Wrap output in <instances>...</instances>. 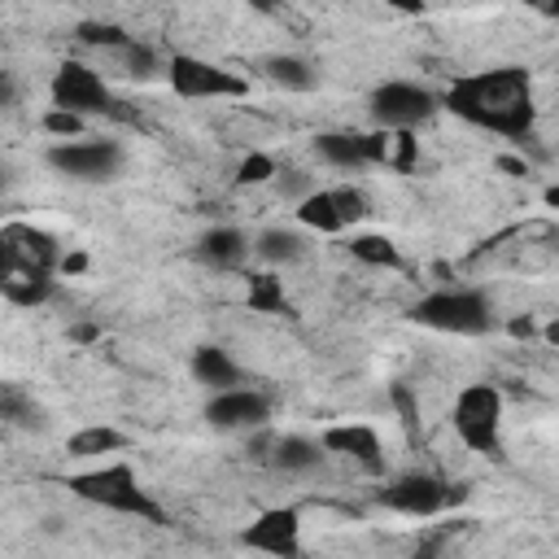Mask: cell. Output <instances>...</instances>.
<instances>
[{
	"instance_id": "obj_5",
	"label": "cell",
	"mask_w": 559,
	"mask_h": 559,
	"mask_svg": "<svg viewBox=\"0 0 559 559\" xmlns=\"http://www.w3.org/2000/svg\"><path fill=\"white\" fill-rule=\"evenodd\" d=\"M502 393L498 384H463L459 397H454V411H450V424L459 432V441L485 459H502Z\"/></svg>"
},
{
	"instance_id": "obj_6",
	"label": "cell",
	"mask_w": 559,
	"mask_h": 559,
	"mask_svg": "<svg viewBox=\"0 0 559 559\" xmlns=\"http://www.w3.org/2000/svg\"><path fill=\"white\" fill-rule=\"evenodd\" d=\"M463 498H467V485H450V480H441L432 472H397L376 493L380 507H389L397 515H411V520H432V515L450 511Z\"/></svg>"
},
{
	"instance_id": "obj_16",
	"label": "cell",
	"mask_w": 559,
	"mask_h": 559,
	"mask_svg": "<svg viewBox=\"0 0 559 559\" xmlns=\"http://www.w3.org/2000/svg\"><path fill=\"white\" fill-rule=\"evenodd\" d=\"M271 467L288 472V476H301V472H314L328 463V450L319 445V437H306V432H284V437H271V454H266Z\"/></svg>"
},
{
	"instance_id": "obj_20",
	"label": "cell",
	"mask_w": 559,
	"mask_h": 559,
	"mask_svg": "<svg viewBox=\"0 0 559 559\" xmlns=\"http://www.w3.org/2000/svg\"><path fill=\"white\" fill-rule=\"evenodd\" d=\"M245 306L249 310H258V314H297V306L288 301V293H284V280L275 275V271H253V275H245Z\"/></svg>"
},
{
	"instance_id": "obj_19",
	"label": "cell",
	"mask_w": 559,
	"mask_h": 559,
	"mask_svg": "<svg viewBox=\"0 0 559 559\" xmlns=\"http://www.w3.org/2000/svg\"><path fill=\"white\" fill-rule=\"evenodd\" d=\"M127 445H131V437H127L122 428H114V424H87V428H79V432L66 437V454H74V459L122 454Z\"/></svg>"
},
{
	"instance_id": "obj_8",
	"label": "cell",
	"mask_w": 559,
	"mask_h": 559,
	"mask_svg": "<svg viewBox=\"0 0 559 559\" xmlns=\"http://www.w3.org/2000/svg\"><path fill=\"white\" fill-rule=\"evenodd\" d=\"M437 109H441V96L411 79H384L367 96V118L376 122V131H415Z\"/></svg>"
},
{
	"instance_id": "obj_2",
	"label": "cell",
	"mask_w": 559,
	"mask_h": 559,
	"mask_svg": "<svg viewBox=\"0 0 559 559\" xmlns=\"http://www.w3.org/2000/svg\"><path fill=\"white\" fill-rule=\"evenodd\" d=\"M61 275V245L35 223H0V297L13 306H44Z\"/></svg>"
},
{
	"instance_id": "obj_27",
	"label": "cell",
	"mask_w": 559,
	"mask_h": 559,
	"mask_svg": "<svg viewBox=\"0 0 559 559\" xmlns=\"http://www.w3.org/2000/svg\"><path fill=\"white\" fill-rule=\"evenodd\" d=\"M275 157L271 153H245V162L236 166V183L240 188H258V183H271L275 179Z\"/></svg>"
},
{
	"instance_id": "obj_28",
	"label": "cell",
	"mask_w": 559,
	"mask_h": 559,
	"mask_svg": "<svg viewBox=\"0 0 559 559\" xmlns=\"http://www.w3.org/2000/svg\"><path fill=\"white\" fill-rule=\"evenodd\" d=\"M332 192V205H336V214H341V223L345 227H354V223H362L367 214H371V205H367V197L358 192V188H328Z\"/></svg>"
},
{
	"instance_id": "obj_13",
	"label": "cell",
	"mask_w": 559,
	"mask_h": 559,
	"mask_svg": "<svg viewBox=\"0 0 559 559\" xmlns=\"http://www.w3.org/2000/svg\"><path fill=\"white\" fill-rule=\"evenodd\" d=\"M319 445L328 454L354 459L367 476H384V450H380V432L371 424H332L319 432Z\"/></svg>"
},
{
	"instance_id": "obj_17",
	"label": "cell",
	"mask_w": 559,
	"mask_h": 559,
	"mask_svg": "<svg viewBox=\"0 0 559 559\" xmlns=\"http://www.w3.org/2000/svg\"><path fill=\"white\" fill-rule=\"evenodd\" d=\"M258 70L284 92H314L319 87V66L301 52H271V57H262Z\"/></svg>"
},
{
	"instance_id": "obj_10",
	"label": "cell",
	"mask_w": 559,
	"mask_h": 559,
	"mask_svg": "<svg viewBox=\"0 0 559 559\" xmlns=\"http://www.w3.org/2000/svg\"><path fill=\"white\" fill-rule=\"evenodd\" d=\"M48 96H52V109H66L74 118H100V114H118V100L109 92V83L83 66V61H61L52 70V83H48Z\"/></svg>"
},
{
	"instance_id": "obj_30",
	"label": "cell",
	"mask_w": 559,
	"mask_h": 559,
	"mask_svg": "<svg viewBox=\"0 0 559 559\" xmlns=\"http://www.w3.org/2000/svg\"><path fill=\"white\" fill-rule=\"evenodd\" d=\"M44 131L57 135V140H83L87 135V122L74 118V114H66V109H48L44 114Z\"/></svg>"
},
{
	"instance_id": "obj_29",
	"label": "cell",
	"mask_w": 559,
	"mask_h": 559,
	"mask_svg": "<svg viewBox=\"0 0 559 559\" xmlns=\"http://www.w3.org/2000/svg\"><path fill=\"white\" fill-rule=\"evenodd\" d=\"M389 402H393L402 428L415 437V428H419V397H415V389H411V384H393V389H389Z\"/></svg>"
},
{
	"instance_id": "obj_14",
	"label": "cell",
	"mask_w": 559,
	"mask_h": 559,
	"mask_svg": "<svg viewBox=\"0 0 559 559\" xmlns=\"http://www.w3.org/2000/svg\"><path fill=\"white\" fill-rule=\"evenodd\" d=\"M192 258L205 262V266H214V271H236V266H245V258H249V236H245L240 227L218 223V227H210V231L197 236Z\"/></svg>"
},
{
	"instance_id": "obj_34",
	"label": "cell",
	"mask_w": 559,
	"mask_h": 559,
	"mask_svg": "<svg viewBox=\"0 0 559 559\" xmlns=\"http://www.w3.org/2000/svg\"><path fill=\"white\" fill-rule=\"evenodd\" d=\"M79 271H87V253H61V275H79Z\"/></svg>"
},
{
	"instance_id": "obj_15",
	"label": "cell",
	"mask_w": 559,
	"mask_h": 559,
	"mask_svg": "<svg viewBox=\"0 0 559 559\" xmlns=\"http://www.w3.org/2000/svg\"><path fill=\"white\" fill-rule=\"evenodd\" d=\"M188 371H192V380H197L201 389H210V393H223V389H240V384H249V380H245V371H240V362H236L223 345H197V349H192V358H188Z\"/></svg>"
},
{
	"instance_id": "obj_38",
	"label": "cell",
	"mask_w": 559,
	"mask_h": 559,
	"mask_svg": "<svg viewBox=\"0 0 559 559\" xmlns=\"http://www.w3.org/2000/svg\"><path fill=\"white\" fill-rule=\"evenodd\" d=\"M0 437H4V424H0Z\"/></svg>"
},
{
	"instance_id": "obj_32",
	"label": "cell",
	"mask_w": 559,
	"mask_h": 559,
	"mask_svg": "<svg viewBox=\"0 0 559 559\" xmlns=\"http://www.w3.org/2000/svg\"><path fill=\"white\" fill-rule=\"evenodd\" d=\"M96 336H100L96 323H70V341H74V345H92Z\"/></svg>"
},
{
	"instance_id": "obj_3",
	"label": "cell",
	"mask_w": 559,
	"mask_h": 559,
	"mask_svg": "<svg viewBox=\"0 0 559 559\" xmlns=\"http://www.w3.org/2000/svg\"><path fill=\"white\" fill-rule=\"evenodd\" d=\"M66 489L74 498L92 502V507H105V511H118V515H135V520L157 524V528L170 524L166 520V507L140 485V476H135V467L127 459H105V463H96L87 472L66 476Z\"/></svg>"
},
{
	"instance_id": "obj_4",
	"label": "cell",
	"mask_w": 559,
	"mask_h": 559,
	"mask_svg": "<svg viewBox=\"0 0 559 559\" xmlns=\"http://www.w3.org/2000/svg\"><path fill=\"white\" fill-rule=\"evenodd\" d=\"M406 319L428 332H445V336H485L493 332L498 310L485 288H437V293H424L406 310Z\"/></svg>"
},
{
	"instance_id": "obj_12",
	"label": "cell",
	"mask_w": 559,
	"mask_h": 559,
	"mask_svg": "<svg viewBox=\"0 0 559 559\" xmlns=\"http://www.w3.org/2000/svg\"><path fill=\"white\" fill-rule=\"evenodd\" d=\"M240 546L266 559H301V515L297 507H266L240 528Z\"/></svg>"
},
{
	"instance_id": "obj_18",
	"label": "cell",
	"mask_w": 559,
	"mask_h": 559,
	"mask_svg": "<svg viewBox=\"0 0 559 559\" xmlns=\"http://www.w3.org/2000/svg\"><path fill=\"white\" fill-rule=\"evenodd\" d=\"M306 236L297 227H262L258 236H249V253H258L266 266H288L306 258Z\"/></svg>"
},
{
	"instance_id": "obj_24",
	"label": "cell",
	"mask_w": 559,
	"mask_h": 559,
	"mask_svg": "<svg viewBox=\"0 0 559 559\" xmlns=\"http://www.w3.org/2000/svg\"><path fill=\"white\" fill-rule=\"evenodd\" d=\"M0 424H17V428H39L44 419H39V406L22 393V389H13V384H0Z\"/></svg>"
},
{
	"instance_id": "obj_33",
	"label": "cell",
	"mask_w": 559,
	"mask_h": 559,
	"mask_svg": "<svg viewBox=\"0 0 559 559\" xmlns=\"http://www.w3.org/2000/svg\"><path fill=\"white\" fill-rule=\"evenodd\" d=\"M17 100V79L9 70H0V109H9Z\"/></svg>"
},
{
	"instance_id": "obj_31",
	"label": "cell",
	"mask_w": 559,
	"mask_h": 559,
	"mask_svg": "<svg viewBox=\"0 0 559 559\" xmlns=\"http://www.w3.org/2000/svg\"><path fill=\"white\" fill-rule=\"evenodd\" d=\"M275 188H280V197H288V201L297 205L301 197L314 192V179H310L306 170H275Z\"/></svg>"
},
{
	"instance_id": "obj_21",
	"label": "cell",
	"mask_w": 559,
	"mask_h": 559,
	"mask_svg": "<svg viewBox=\"0 0 559 559\" xmlns=\"http://www.w3.org/2000/svg\"><path fill=\"white\" fill-rule=\"evenodd\" d=\"M293 214H297V223H301L306 231H314V236H336V231H345V223H341V214H336L328 188H314L310 197H301V201L293 205Z\"/></svg>"
},
{
	"instance_id": "obj_25",
	"label": "cell",
	"mask_w": 559,
	"mask_h": 559,
	"mask_svg": "<svg viewBox=\"0 0 559 559\" xmlns=\"http://www.w3.org/2000/svg\"><path fill=\"white\" fill-rule=\"evenodd\" d=\"M74 39H83V44H92V48H127L131 44V35L118 26V22H96V17H83L79 26H74Z\"/></svg>"
},
{
	"instance_id": "obj_36",
	"label": "cell",
	"mask_w": 559,
	"mask_h": 559,
	"mask_svg": "<svg viewBox=\"0 0 559 559\" xmlns=\"http://www.w3.org/2000/svg\"><path fill=\"white\" fill-rule=\"evenodd\" d=\"M498 166H502V170H511V175H528V166H524L520 157H498Z\"/></svg>"
},
{
	"instance_id": "obj_23",
	"label": "cell",
	"mask_w": 559,
	"mask_h": 559,
	"mask_svg": "<svg viewBox=\"0 0 559 559\" xmlns=\"http://www.w3.org/2000/svg\"><path fill=\"white\" fill-rule=\"evenodd\" d=\"M349 258H358L362 266H376V271H397L402 266V249L380 231L349 236Z\"/></svg>"
},
{
	"instance_id": "obj_37",
	"label": "cell",
	"mask_w": 559,
	"mask_h": 559,
	"mask_svg": "<svg viewBox=\"0 0 559 559\" xmlns=\"http://www.w3.org/2000/svg\"><path fill=\"white\" fill-rule=\"evenodd\" d=\"M4 188H9V175H4V170H0V192H4Z\"/></svg>"
},
{
	"instance_id": "obj_1",
	"label": "cell",
	"mask_w": 559,
	"mask_h": 559,
	"mask_svg": "<svg viewBox=\"0 0 559 559\" xmlns=\"http://www.w3.org/2000/svg\"><path fill=\"white\" fill-rule=\"evenodd\" d=\"M441 105L450 114H459L463 122L507 135V140H528L533 122H537V100H533V79L520 66H493V70H476V74H459Z\"/></svg>"
},
{
	"instance_id": "obj_26",
	"label": "cell",
	"mask_w": 559,
	"mask_h": 559,
	"mask_svg": "<svg viewBox=\"0 0 559 559\" xmlns=\"http://www.w3.org/2000/svg\"><path fill=\"white\" fill-rule=\"evenodd\" d=\"M122 70H127L131 79H140V83H148V79H157V74L166 70V61L157 57V48H148V44H140V39H131V44L122 48Z\"/></svg>"
},
{
	"instance_id": "obj_7",
	"label": "cell",
	"mask_w": 559,
	"mask_h": 559,
	"mask_svg": "<svg viewBox=\"0 0 559 559\" xmlns=\"http://www.w3.org/2000/svg\"><path fill=\"white\" fill-rule=\"evenodd\" d=\"M166 83L175 96L183 100H236V96H249V79L218 66V61H205L197 52H170L166 57Z\"/></svg>"
},
{
	"instance_id": "obj_11",
	"label": "cell",
	"mask_w": 559,
	"mask_h": 559,
	"mask_svg": "<svg viewBox=\"0 0 559 559\" xmlns=\"http://www.w3.org/2000/svg\"><path fill=\"white\" fill-rule=\"evenodd\" d=\"M271 393L253 389V384H240V389H223V393H210L205 397V424L218 428V432H258L271 424Z\"/></svg>"
},
{
	"instance_id": "obj_22",
	"label": "cell",
	"mask_w": 559,
	"mask_h": 559,
	"mask_svg": "<svg viewBox=\"0 0 559 559\" xmlns=\"http://www.w3.org/2000/svg\"><path fill=\"white\" fill-rule=\"evenodd\" d=\"M314 153L336 166V170H362V148H358V135L354 131H319L314 135Z\"/></svg>"
},
{
	"instance_id": "obj_9",
	"label": "cell",
	"mask_w": 559,
	"mask_h": 559,
	"mask_svg": "<svg viewBox=\"0 0 559 559\" xmlns=\"http://www.w3.org/2000/svg\"><path fill=\"white\" fill-rule=\"evenodd\" d=\"M44 162L61 175V179H74V183H114L127 166V148L118 140H57L48 144Z\"/></svg>"
},
{
	"instance_id": "obj_35",
	"label": "cell",
	"mask_w": 559,
	"mask_h": 559,
	"mask_svg": "<svg viewBox=\"0 0 559 559\" xmlns=\"http://www.w3.org/2000/svg\"><path fill=\"white\" fill-rule=\"evenodd\" d=\"M507 332H511V336H524V341H528V336H533L537 328H533V319L524 314V319H511V323H507Z\"/></svg>"
}]
</instances>
